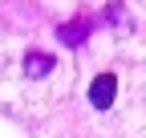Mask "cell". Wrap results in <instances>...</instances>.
Listing matches in <instances>:
<instances>
[{"mask_svg":"<svg viewBox=\"0 0 146 138\" xmlns=\"http://www.w3.org/2000/svg\"><path fill=\"white\" fill-rule=\"evenodd\" d=\"M89 102H94V110H110L118 102V73H98L94 81H89Z\"/></svg>","mask_w":146,"mask_h":138,"instance_id":"6da1fadb","label":"cell"},{"mask_svg":"<svg viewBox=\"0 0 146 138\" xmlns=\"http://www.w3.org/2000/svg\"><path fill=\"white\" fill-rule=\"evenodd\" d=\"M25 73H29V77H45V73H53V57L41 53V49H33V53L25 57Z\"/></svg>","mask_w":146,"mask_h":138,"instance_id":"7a4b0ae2","label":"cell"},{"mask_svg":"<svg viewBox=\"0 0 146 138\" xmlns=\"http://www.w3.org/2000/svg\"><path fill=\"white\" fill-rule=\"evenodd\" d=\"M85 37H89V21H69V25L61 29V41H65V45H81Z\"/></svg>","mask_w":146,"mask_h":138,"instance_id":"3957f363","label":"cell"}]
</instances>
